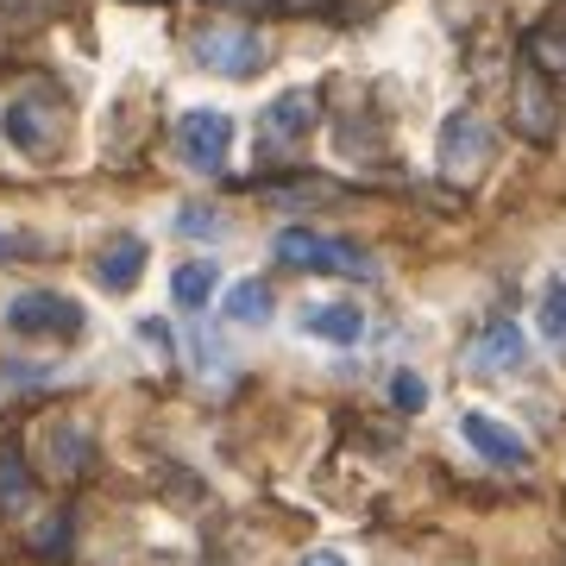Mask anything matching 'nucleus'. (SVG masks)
Masks as SVG:
<instances>
[{"label":"nucleus","instance_id":"1","mask_svg":"<svg viewBox=\"0 0 566 566\" xmlns=\"http://www.w3.org/2000/svg\"><path fill=\"white\" fill-rule=\"evenodd\" d=\"M7 139L25 158H57L70 139V107L57 88H25L20 102H7Z\"/></svg>","mask_w":566,"mask_h":566},{"label":"nucleus","instance_id":"2","mask_svg":"<svg viewBox=\"0 0 566 566\" xmlns=\"http://www.w3.org/2000/svg\"><path fill=\"white\" fill-rule=\"evenodd\" d=\"M277 264H296V271H327V277H371L378 264L371 252L353 240H334V233H315V227H283L271 240Z\"/></svg>","mask_w":566,"mask_h":566},{"label":"nucleus","instance_id":"3","mask_svg":"<svg viewBox=\"0 0 566 566\" xmlns=\"http://www.w3.org/2000/svg\"><path fill=\"white\" fill-rule=\"evenodd\" d=\"M7 327L20 334V340H82V303L57 296V290H20L13 303H7Z\"/></svg>","mask_w":566,"mask_h":566},{"label":"nucleus","instance_id":"4","mask_svg":"<svg viewBox=\"0 0 566 566\" xmlns=\"http://www.w3.org/2000/svg\"><path fill=\"white\" fill-rule=\"evenodd\" d=\"M491 158H497V133H491L472 107H460V114L441 126V177L472 189V182L491 170Z\"/></svg>","mask_w":566,"mask_h":566},{"label":"nucleus","instance_id":"5","mask_svg":"<svg viewBox=\"0 0 566 566\" xmlns=\"http://www.w3.org/2000/svg\"><path fill=\"white\" fill-rule=\"evenodd\" d=\"M196 63H202L208 76H259L264 39L252 25H202L196 32Z\"/></svg>","mask_w":566,"mask_h":566},{"label":"nucleus","instance_id":"6","mask_svg":"<svg viewBox=\"0 0 566 566\" xmlns=\"http://www.w3.org/2000/svg\"><path fill=\"white\" fill-rule=\"evenodd\" d=\"M510 120H516V133L535 145H547L554 133H560V102H554V82H547L542 63H523L516 70V88H510Z\"/></svg>","mask_w":566,"mask_h":566},{"label":"nucleus","instance_id":"7","mask_svg":"<svg viewBox=\"0 0 566 566\" xmlns=\"http://www.w3.org/2000/svg\"><path fill=\"white\" fill-rule=\"evenodd\" d=\"M315 120H322V102H315L308 88H283L277 102L264 107L259 145H264V151H296V145L315 133Z\"/></svg>","mask_w":566,"mask_h":566},{"label":"nucleus","instance_id":"8","mask_svg":"<svg viewBox=\"0 0 566 566\" xmlns=\"http://www.w3.org/2000/svg\"><path fill=\"white\" fill-rule=\"evenodd\" d=\"M177 151L196 164V170H221L227 151H233V120L214 114V107H189L177 120Z\"/></svg>","mask_w":566,"mask_h":566},{"label":"nucleus","instance_id":"9","mask_svg":"<svg viewBox=\"0 0 566 566\" xmlns=\"http://www.w3.org/2000/svg\"><path fill=\"white\" fill-rule=\"evenodd\" d=\"M528 359V334L516 322H491L479 340L465 346V371L472 378H510V371H523Z\"/></svg>","mask_w":566,"mask_h":566},{"label":"nucleus","instance_id":"10","mask_svg":"<svg viewBox=\"0 0 566 566\" xmlns=\"http://www.w3.org/2000/svg\"><path fill=\"white\" fill-rule=\"evenodd\" d=\"M460 428H465V441H472L479 460H491V465H528V441L516 434V428H504L497 416H479V409H472Z\"/></svg>","mask_w":566,"mask_h":566},{"label":"nucleus","instance_id":"11","mask_svg":"<svg viewBox=\"0 0 566 566\" xmlns=\"http://www.w3.org/2000/svg\"><path fill=\"white\" fill-rule=\"evenodd\" d=\"M303 334L308 340H327V346H359V334H365V308L359 303H308L303 315Z\"/></svg>","mask_w":566,"mask_h":566},{"label":"nucleus","instance_id":"12","mask_svg":"<svg viewBox=\"0 0 566 566\" xmlns=\"http://www.w3.org/2000/svg\"><path fill=\"white\" fill-rule=\"evenodd\" d=\"M145 240L139 233H114V240L95 252V277H102V290H133L139 283V271H145Z\"/></svg>","mask_w":566,"mask_h":566},{"label":"nucleus","instance_id":"13","mask_svg":"<svg viewBox=\"0 0 566 566\" xmlns=\"http://www.w3.org/2000/svg\"><path fill=\"white\" fill-rule=\"evenodd\" d=\"M32 504V465H25V447L0 441V516H20Z\"/></svg>","mask_w":566,"mask_h":566},{"label":"nucleus","instance_id":"14","mask_svg":"<svg viewBox=\"0 0 566 566\" xmlns=\"http://www.w3.org/2000/svg\"><path fill=\"white\" fill-rule=\"evenodd\" d=\"M271 315H277V296H271L264 277H245V283L227 290V322L233 327H259V322H271Z\"/></svg>","mask_w":566,"mask_h":566},{"label":"nucleus","instance_id":"15","mask_svg":"<svg viewBox=\"0 0 566 566\" xmlns=\"http://www.w3.org/2000/svg\"><path fill=\"white\" fill-rule=\"evenodd\" d=\"M88 453H95L88 428H76V422H57V428H51V472H57V479H76L82 465H88Z\"/></svg>","mask_w":566,"mask_h":566},{"label":"nucleus","instance_id":"16","mask_svg":"<svg viewBox=\"0 0 566 566\" xmlns=\"http://www.w3.org/2000/svg\"><path fill=\"white\" fill-rule=\"evenodd\" d=\"M214 264L208 259H189V264H177V277H170V303L177 308H208V296H214Z\"/></svg>","mask_w":566,"mask_h":566},{"label":"nucleus","instance_id":"17","mask_svg":"<svg viewBox=\"0 0 566 566\" xmlns=\"http://www.w3.org/2000/svg\"><path fill=\"white\" fill-rule=\"evenodd\" d=\"M535 327H542V340L554 346L566 359V277H554L542 290V308H535Z\"/></svg>","mask_w":566,"mask_h":566},{"label":"nucleus","instance_id":"18","mask_svg":"<svg viewBox=\"0 0 566 566\" xmlns=\"http://www.w3.org/2000/svg\"><path fill=\"white\" fill-rule=\"evenodd\" d=\"M177 233H189V240H221L227 221H221V208H208V202H177Z\"/></svg>","mask_w":566,"mask_h":566},{"label":"nucleus","instance_id":"19","mask_svg":"<svg viewBox=\"0 0 566 566\" xmlns=\"http://www.w3.org/2000/svg\"><path fill=\"white\" fill-rule=\"evenodd\" d=\"M189 353H196V365H202L208 378H227L233 371V359H227V346L208 334V327H189Z\"/></svg>","mask_w":566,"mask_h":566},{"label":"nucleus","instance_id":"20","mask_svg":"<svg viewBox=\"0 0 566 566\" xmlns=\"http://www.w3.org/2000/svg\"><path fill=\"white\" fill-rule=\"evenodd\" d=\"M390 397H397V409H428V385L416 378V371H397V385H390Z\"/></svg>","mask_w":566,"mask_h":566},{"label":"nucleus","instance_id":"21","mask_svg":"<svg viewBox=\"0 0 566 566\" xmlns=\"http://www.w3.org/2000/svg\"><path fill=\"white\" fill-rule=\"evenodd\" d=\"M32 252H44L39 233H0V259H32Z\"/></svg>","mask_w":566,"mask_h":566},{"label":"nucleus","instance_id":"22","mask_svg":"<svg viewBox=\"0 0 566 566\" xmlns=\"http://www.w3.org/2000/svg\"><path fill=\"white\" fill-rule=\"evenodd\" d=\"M303 566H346V554H334V547H315V554H303Z\"/></svg>","mask_w":566,"mask_h":566},{"label":"nucleus","instance_id":"23","mask_svg":"<svg viewBox=\"0 0 566 566\" xmlns=\"http://www.w3.org/2000/svg\"><path fill=\"white\" fill-rule=\"evenodd\" d=\"M535 57H542V63H566V44L560 39H542V44H535Z\"/></svg>","mask_w":566,"mask_h":566},{"label":"nucleus","instance_id":"24","mask_svg":"<svg viewBox=\"0 0 566 566\" xmlns=\"http://www.w3.org/2000/svg\"><path fill=\"white\" fill-rule=\"evenodd\" d=\"M271 7H283V13H315V7H327V0H271Z\"/></svg>","mask_w":566,"mask_h":566}]
</instances>
